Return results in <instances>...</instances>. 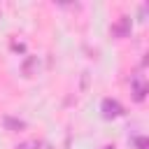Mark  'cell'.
Returning a JSON list of instances; mask_svg holds the SVG:
<instances>
[{"instance_id":"6da1fadb","label":"cell","mask_w":149,"mask_h":149,"mask_svg":"<svg viewBox=\"0 0 149 149\" xmlns=\"http://www.w3.org/2000/svg\"><path fill=\"white\" fill-rule=\"evenodd\" d=\"M100 109H102V116H105V119H116V116L123 114V107H121L114 98H105L102 105H100Z\"/></svg>"},{"instance_id":"7a4b0ae2","label":"cell","mask_w":149,"mask_h":149,"mask_svg":"<svg viewBox=\"0 0 149 149\" xmlns=\"http://www.w3.org/2000/svg\"><path fill=\"white\" fill-rule=\"evenodd\" d=\"M147 98V81L142 74H135L133 77V100L135 102H142Z\"/></svg>"},{"instance_id":"3957f363","label":"cell","mask_w":149,"mask_h":149,"mask_svg":"<svg viewBox=\"0 0 149 149\" xmlns=\"http://www.w3.org/2000/svg\"><path fill=\"white\" fill-rule=\"evenodd\" d=\"M112 35H116V37L130 35V16H119V21L112 26Z\"/></svg>"},{"instance_id":"277c9868","label":"cell","mask_w":149,"mask_h":149,"mask_svg":"<svg viewBox=\"0 0 149 149\" xmlns=\"http://www.w3.org/2000/svg\"><path fill=\"white\" fill-rule=\"evenodd\" d=\"M5 128L7 130H23L26 128V121H21V119H14V116H5Z\"/></svg>"},{"instance_id":"5b68a950","label":"cell","mask_w":149,"mask_h":149,"mask_svg":"<svg viewBox=\"0 0 149 149\" xmlns=\"http://www.w3.org/2000/svg\"><path fill=\"white\" fill-rule=\"evenodd\" d=\"M35 65H37V58H33V56H30V58H26V63H23V68H21V70H23V74H26V77H30Z\"/></svg>"},{"instance_id":"8992f818","label":"cell","mask_w":149,"mask_h":149,"mask_svg":"<svg viewBox=\"0 0 149 149\" xmlns=\"http://www.w3.org/2000/svg\"><path fill=\"white\" fill-rule=\"evenodd\" d=\"M133 144H135V149H149V140H147L144 135L133 137Z\"/></svg>"},{"instance_id":"52a82bcc","label":"cell","mask_w":149,"mask_h":149,"mask_svg":"<svg viewBox=\"0 0 149 149\" xmlns=\"http://www.w3.org/2000/svg\"><path fill=\"white\" fill-rule=\"evenodd\" d=\"M35 147H37L35 142H23V144H19L16 149H35Z\"/></svg>"},{"instance_id":"ba28073f","label":"cell","mask_w":149,"mask_h":149,"mask_svg":"<svg viewBox=\"0 0 149 149\" xmlns=\"http://www.w3.org/2000/svg\"><path fill=\"white\" fill-rule=\"evenodd\" d=\"M105 149H114V147H105Z\"/></svg>"}]
</instances>
